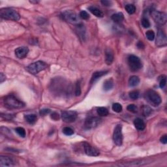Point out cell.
<instances>
[{"label": "cell", "mask_w": 167, "mask_h": 167, "mask_svg": "<svg viewBox=\"0 0 167 167\" xmlns=\"http://www.w3.org/2000/svg\"><path fill=\"white\" fill-rule=\"evenodd\" d=\"M5 80H6L5 75H4L3 73H1V74H0V82H1V83H3Z\"/></svg>", "instance_id": "ab89813d"}, {"label": "cell", "mask_w": 167, "mask_h": 167, "mask_svg": "<svg viewBox=\"0 0 167 167\" xmlns=\"http://www.w3.org/2000/svg\"><path fill=\"white\" fill-rule=\"evenodd\" d=\"M80 17L81 18H82L84 20H88L90 18V15L86 11H82L80 13Z\"/></svg>", "instance_id": "e575fe53"}, {"label": "cell", "mask_w": 167, "mask_h": 167, "mask_svg": "<svg viewBox=\"0 0 167 167\" xmlns=\"http://www.w3.org/2000/svg\"><path fill=\"white\" fill-rule=\"evenodd\" d=\"M123 107L122 106V105H120L119 103H114L112 105V110H114V112H116L117 113H119L122 111Z\"/></svg>", "instance_id": "83f0119b"}, {"label": "cell", "mask_w": 167, "mask_h": 167, "mask_svg": "<svg viewBox=\"0 0 167 167\" xmlns=\"http://www.w3.org/2000/svg\"><path fill=\"white\" fill-rule=\"evenodd\" d=\"M100 123V119L97 117H88L85 121V127L87 129H93Z\"/></svg>", "instance_id": "30bf717a"}, {"label": "cell", "mask_w": 167, "mask_h": 167, "mask_svg": "<svg viewBox=\"0 0 167 167\" xmlns=\"http://www.w3.org/2000/svg\"><path fill=\"white\" fill-rule=\"evenodd\" d=\"M161 142H162V143L164 144H166L167 143V136H166V134H164V136H163L161 138Z\"/></svg>", "instance_id": "f35d334b"}, {"label": "cell", "mask_w": 167, "mask_h": 167, "mask_svg": "<svg viewBox=\"0 0 167 167\" xmlns=\"http://www.w3.org/2000/svg\"><path fill=\"white\" fill-rule=\"evenodd\" d=\"M46 68H47V64L45 62L42 61H37L29 65L28 67H27V69L31 74L36 75L41 72V71L45 70Z\"/></svg>", "instance_id": "277c9868"}, {"label": "cell", "mask_w": 167, "mask_h": 167, "mask_svg": "<svg viewBox=\"0 0 167 167\" xmlns=\"http://www.w3.org/2000/svg\"><path fill=\"white\" fill-rule=\"evenodd\" d=\"M134 125L136 129L138 131H143L146 127L144 122L141 118H136L134 120Z\"/></svg>", "instance_id": "e0dca14e"}, {"label": "cell", "mask_w": 167, "mask_h": 167, "mask_svg": "<svg viewBox=\"0 0 167 167\" xmlns=\"http://www.w3.org/2000/svg\"><path fill=\"white\" fill-rule=\"evenodd\" d=\"M51 117H52V118L54 119V120H57L59 119V114H57V113L54 112V113H53L52 114Z\"/></svg>", "instance_id": "60d3db41"}, {"label": "cell", "mask_w": 167, "mask_h": 167, "mask_svg": "<svg viewBox=\"0 0 167 167\" xmlns=\"http://www.w3.org/2000/svg\"><path fill=\"white\" fill-rule=\"evenodd\" d=\"M114 52L111 48H108L105 50V61L107 65H111L114 61Z\"/></svg>", "instance_id": "5bb4252c"}, {"label": "cell", "mask_w": 167, "mask_h": 167, "mask_svg": "<svg viewBox=\"0 0 167 167\" xmlns=\"http://www.w3.org/2000/svg\"><path fill=\"white\" fill-rule=\"evenodd\" d=\"M151 15L156 23L161 24V25H163L166 22L167 15L164 12L153 10V11H151Z\"/></svg>", "instance_id": "52a82bcc"}, {"label": "cell", "mask_w": 167, "mask_h": 167, "mask_svg": "<svg viewBox=\"0 0 167 167\" xmlns=\"http://www.w3.org/2000/svg\"><path fill=\"white\" fill-rule=\"evenodd\" d=\"M146 35L147 39H148L149 41H153L155 39V33L154 31L152 30H149L147 31Z\"/></svg>", "instance_id": "1f68e13d"}, {"label": "cell", "mask_w": 167, "mask_h": 167, "mask_svg": "<svg viewBox=\"0 0 167 167\" xmlns=\"http://www.w3.org/2000/svg\"><path fill=\"white\" fill-rule=\"evenodd\" d=\"M15 131L20 136L22 137V138H24V137L26 136V132L25 129H24L23 127H17V128H16Z\"/></svg>", "instance_id": "f1b7e54d"}, {"label": "cell", "mask_w": 167, "mask_h": 167, "mask_svg": "<svg viewBox=\"0 0 167 167\" xmlns=\"http://www.w3.org/2000/svg\"><path fill=\"white\" fill-rule=\"evenodd\" d=\"M97 112L100 116H107L109 115V110L105 107H99L97 109Z\"/></svg>", "instance_id": "d4e9b609"}, {"label": "cell", "mask_w": 167, "mask_h": 167, "mask_svg": "<svg viewBox=\"0 0 167 167\" xmlns=\"http://www.w3.org/2000/svg\"><path fill=\"white\" fill-rule=\"evenodd\" d=\"M144 97L149 103L154 107H157L161 103L162 99L157 92L153 90H149L145 93Z\"/></svg>", "instance_id": "7a4b0ae2"}, {"label": "cell", "mask_w": 167, "mask_h": 167, "mask_svg": "<svg viewBox=\"0 0 167 167\" xmlns=\"http://www.w3.org/2000/svg\"><path fill=\"white\" fill-rule=\"evenodd\" d=\"M128 65L132 71H137L142 68V62L140 58L134 55H131L128 57Z\"/></svg>", "instance_id": "8992f818"}, {"label": "cell", "mask_w": 167, "mask_h": 167, "mask_svg": "<svg viewBox=\"0 0 167 167\" xmlns=\"http://www.w3.org/2000/svg\"><path fill=\"white\" fill-rule=\"evenodd\" d=\"M140 83V78L137 76H132L129 78V85L131 87H135L138 86Z\"/></svg>", "instance_id": "603a6c76"}, {"label": "cell", "mask_w": 167, "mask_h": 167, "mask_svg": "<svg viewBox=\"0 0 167 167\" xmlns=\"http://www.w3.org/2000/svg\"><path fill=\"white\" fill-rule=\"evenodd\" d=\"M111 18L114 22L119 24L124 20V15L122 13H117L112 14Z\"/></svg>", "instance_id": "44dd1931"}, {"label": "cell", "mask_w": 167, "mask_h": 167, "mask_svg": "<svg viewBox=\"0 0 167 167\" xmlns=\"http://www.w3.org/2000/svg\"><path fill=\"white\" fill-rule=\"evenodd\" d=\"M125 11L127 12V13L129 14H132L136 11V7L133 4H127L125 7Z\"/></svg>", "instance_id": "4316f807"}, {"label": "cell", "mask_w": 167, "mask_h": 167, "mask_svg": "<svg viewBox=\"0 0 167 167\" xmlns=\"http://www.w3.org/2000/svg\"><path fill=\"white\" fill-rule=\"evenodd\" d=\"M142 25L144 28H148L150 26V22L148 20V19L146 18H143L142 20Z\"/></svg>", "instance_id": "836d02e7"}, {"label": "cell", "mask_w": 167, "mask_h": 167, "mask_svg": "<svg viewBox=\"0 0 167 167\" xmlns=\"http://www.w3.org/2000/svg\"><path fill=\"white\" fill-rule=\"evenodd\" d=\"M167 43L166 36L164 31L161 29H159L156 38V45L157 46H165Z\"/></svg>", "instance_id": "8fae6325"}, {"label": "cell", "mask_w": 167, "mask_h": 167, "mask_svg": "<svg viewBox=\"0 0 167 167\" xmlns=\"http://www.w3.org/2000/svg\"><path fill=\"white\" fill-rule=\"evenodd\" d=\"M114 87V81L112 78L106 80L103 84V89L105 91H109Z\"/></svg>", "instance_id": "7402d4cb"}, {"label": "cell", "mask_w": 167, "mask_h": 167, "mask_svg": "<svg viewBox=\"0 0 167 167\" xmlns=\"http://www.w3.org/2000/svg\"><path fill=\"white\" fill-rule=\"evenodd\" d=\"M50 112V109H42L40 111V114L41 116H46Z\"/></svg>", "instance_id": "74e56055"}, {"label": "cell", "mask_w": 167, "mask_h": 167, "mask_svg": "<svg viewBox=\"0 0 167 167\" xmlns=\"http://www.w3.org/2000/svg\"><path fill=\"white\" fill-rule=\"evenodd\" d=\"M127 109L128 110V111L131 112L132 113H136L137 112V107L136 105H134V104H131V105H129L127 106Z\"/></svg>", "instance_id": "d6a6232c"}, {"label": "cell", "mask_w": 167, "mask_h": 167, "mask_svg": "<svg viewBox=\"0 0 167 167\" xmlns=\"http://www.w3.org/2000/svg\"><path fill=\"white\" fill-rule=\"evenodd\" d=\"M63 134L67 135V136H71V135L74 134V131L69 127H65L63 129Z\"/></svg>", "instance_id": "f546056e"}, {"label": "cell", "mask_w": 167, "mask_h": 167, "mask_svg": "<svg viewBox=\"0 0 167 167\" xmlns=\"http://www.w3.org/2000/svg\"><path fill=\"white\" fill-rule=\"evenodd\" d=\"M63 18L72 24L78 25L81 24L80 20L78 14L72 11H65L62 13Z\"/></svg>", "instance_id": "5b68a950"}, {"label": "cell", "mask_w": 167, "mask_h": 167, "mask_svg": "<svg viewBox=\"0 0 167 167\" xmlns=\"http://www.w3.org/2000/svg\"><path fill=\"white\" fill-rule=\"evenodd\" d=\"M5 106L11 109H19L25 106V104L13 95L7 96L4 99Z\"/></svg>", "instance_id": "6da1fadb"}, {"label": "cell", "mask_w": 167, "mask_h": 167, "mask_svg": "<svg viewBox=\"0 0 167 167\" xmlns=\"http://www.w3.org/2000/svg\"><path fill=\"white\" fill-rule=\"evenodd\" d=\"M75 94L76 96H80L81 94V89L80 85L79 82H77L76 84V89H75Z\"/></svg>", "instance_id": "8d00e7d4"}, {"label": "cell", "mask_w": 167, "mask_h": 167, "mask_svg": "<svg viewBox=\"0 0 167 167\" xmlns=\"http://www.w3.org/2000/svg\"><path fill=\"white\" fill-rule=\"evenodd\" d=\"M29 49L26 46H21L17 48L15 50V55L19 59H23L26 58L28 54Z\"/></svg>", "instance_id": "4fadbf2b"}, {"label": "cell", "mask_w": 167, "mask_h": 167, "mask_svg": "<svg viewBox=\"0 0 167 167\" xmlns=\"http://www.w3.org/2000/svg\"><path fill=\"white\" fill-rule=\"evenodd\" d=\"M61 118L65 123H73L77 118V113L75 111H63L61 112Z\"/></svg>", "instance_id": "9c48e42d"}, {"label": "cell", "mask_w": 167, "mask_h": 167, "mask_svg": "<svg viewBox=\"0 0 167 167\" xmlns=\"http://www.w3.org/2000/svg\"><path fill=\"white\" fill-rule=\"evenodd\" d=\"M137 46H138V48L142 49V48H144V45L142 41H139L138 44H137Z\"/></svg>", "instance_id": "7bdbcfd3"}, {"label": "cell", "mask_w": 167, "mask_h": 167, "mask_svg": "<svg viewBox=\"0 0 167 167\" xmlns=\"http://www.w3.org/2000/svg\"><path fill=\"white\" fill-rule=\"evenodd\" d=\"M113 140L114 143L117 146H122L123 143V134H122V125L118 124L115 127L114 134H113Z\"/></svg>", "instance_id": "ba28073f"}, {"label": "cell", "mask_w": 167, "mask_h": 167, "mask_svg": "<svg viewBox=\"0 0 167 167\" xmlns=\"http://www.w3.org/2000/svg\"><path fill=\"white\" fill-rule=\"evenodd\" d=\"M101 3L105 6H110L111 5V1H101Z\"/></svg>", "instance_id": "b9f144b4"}, {"label": "cell", "mask_w": 167, "mask_h": 167, "mask_svg": "<svg viewBox=\"0 0 167 167\" xmlns=\"http://www.w3.org/2000/svg\"><path fill=\"white\" fill-rule=\"evenodd\" d=\"M14 165L13 161L8 157L1 156L0 157V166H12Z\"/></svg>", "instance_id": "9a60e30c"}, {"label": "cell", "mask_w": 167, "mask_h": 167, "mask_svg": "<svg viewBox=\"0 0 167 167\" xmlns=\"http://www.w3.org/2000/svg\"><path fill=\"white\" fill-rule=\"evenodd\" d=\"M139 92L137 90L132 91L129 93V97L132 100H136L139 97Z\"/></svg>", "instance_id": "4dcf8cb0"}, {"label": "cell", "mask_w": 167, "mask_h": 167, "mask_svg": "<svg viewBox=\"0 0 167 167\" xmlns=\"http://www.w3.org/2000/svg\"><path fill=\"white\" fill-rule=\"evenodd\" d=\"M88 9H89V11L91 13L93 14H94L95 16L99 17V18H103V17L104 16V14H103V12L100 11V9L97 8L96 7L90 6L88 7Z\"/></svg>", "instance_id": "ac0fdd59"}, {"label": "cell", "mask_w": 167, "mask_h": 167, "mask_svg": "<svg viewBox=\"0 0 167 167\" xmlns=\"http://www.w3.org/2000/svg\"><path fill=\"white\" fill-rule=\"evenodd\" d=\"M0 16L1 18L7 19V20H11L18 21L20 18V16L18 14V13L13 9L5 8L2 9L0 11Z\"/></svg>", "instance_id": "3957f363"}, {"label": "cell", "mask_w": 167, "mask_h": 167, "mask_svg": "<svg viewBox=\"0 0 167 167\" xmlns=\"http://www.w3.org/2000/svg\"><path fill=\"white\" fill-rule=\"evenodd\" d=\"M24 118H25L26 121L29 123L30 124H33L37 122V116L36 114H27L24 116Z\"/></svg>", "instance_id": "cb8c5ba5"}, {"label": "cell", "mask_w": 167, "mask_h": 167, "mask_svg": "<svg viewBox=\"0 0 167 167\" xmlns=\"http://www.w3.org/2000/svg\"><path fill=\"white\" fill-rule=\"evenodd\" d=\"M77 31L78 33V35L79 36V37L82 39L83 40H84V38L86 36L85 35L86 30H85L84 26L82 23L77 26Z\"/></svg>", "instance_id": "d6986e66"}, {"label": "cell", "mask_w": 167, "mask_h": 167, "mask_svg": "<svg viewBox=\"0 0 167 167\" xmlns=\"http://www.w3.org/2000/svg\"><path fill=\"white\" fill-rule=\"evenodd\" d=\"M148 163V162H144V161H136V162H126L124 163L119 164V166H141L143 165V164H146Z\"/></svg>", "instance_id": "ffe728a7"}, {"label": "cell", "mask_w": 167, "mask_h": 167, "mask_svg": "<svg viewBox=\"0 0 167 167\" xmlns=\"http://www.w3.org/2000/svg\"><path fill=\"white\" fill-rule=\"evenodd\" d=\"M84 151L86 154L88 156H92V157H97L99 155L100 152L96 148H93V146H91L90 144L88 143L84 144Z\"/></svg>", "instance_id": "7c38bea8"}, {"label": "cell", "mask_w": 167, "mask_h": 167, "mask_svg": "<svg viewBox=\"0 0 167 167\" xmlns=\"http://www.w3.org/2000/svg\"><path fill=\"white\" fill-rule=\"evenodd\" d=\"M108 73V71H97V72H95L92 75V77L91 78L90 83L93 84L94 83L95 81L99 79V78H100L103 76H104L105 75H106Z\"/></svg>", "instance_id": "2e32d148"}, {"label": "cell", "mask_w": 167, "mask_h": 167, "mask_svg": "<svg viewBox=\"0 0 167 167\" xmlns=\"http://www.w3.org/2000/svg\"><path fill=\"white\" fill-rule=\"evenodd\" d=\"M142 112L143 116H149V115H151L152 113V109L149 106H147V105H144L143 107H142Z\"/></svg>", "instance_id": "484cf974"}, {"label": "cell", "mask_w": 167, "mask_h": 167, "mask_svg": "<svg viewBox=\"0 0 167 167\" xmlns=\"http://www.w3.org/2000/svg\"><path fill=\"white\" fill-rule=\"evenodd\" d=\"M166 84V77L163 76V77H162V78L160 80V82H159V86H160L161 88H164L165 87Z\"/></svg>", "instance_id": "d590c367"}]
</instances>
